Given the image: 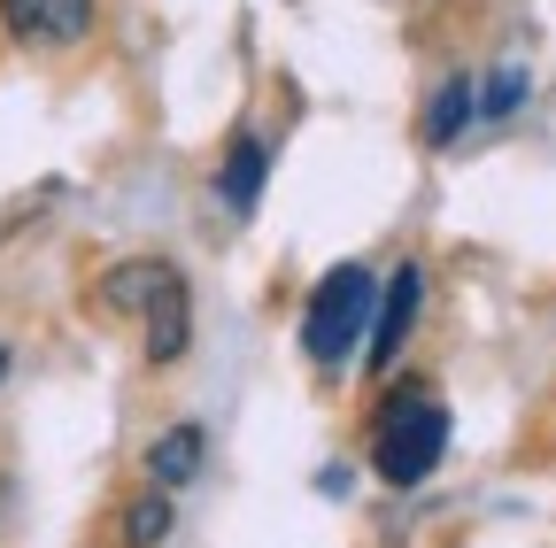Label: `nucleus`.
<instances>
[{
    "label": "nucleus",
    "instance_id": "obj_1",
    "mask_svg": "<svg viewBox=\"0 0 556 548\" xmlns=\"http://www.w3.org/2000/svg\"><path fill=\"white\" fill-rule=\"evenodd\" d=\"M101 302L124 309V317H139V356H148V371L186 364V348H193V286H186V270H178L170 255L109 263Z\"/></svg>",
    "mask_w": 556,
    "mask_h": 548
},
{
    "label": "nucleus",
    "instance_id": "obj_2",
    "mask_svg": "<svg viewBox=\"0 0 556 548\" xmlns=\"http://www.w3.org/2000/svg\"><path fill=\"white\" fill-rule=\"evenodd\" d=\"M448 456V402L433 394V379H394L371 409V471L379 487H426Z\"/></svg>",
    "mask_w": 556,
    "mask_h": 548
},
{
    "label": "nucleus",
    "instance_id": "obj_3",
    "mask_svg": "<svg viewBox=\"0 0 556 548\" xmlns=\"http://www.w3.org/2000/svg\"><path fill=\"white\" fill-rule=\"evenodd\" d=\"M371 309H379V270H364V263H332L325 279L309 286V302H302V356H309L317 371H340L348 356L364 348Z\"/></svg>",
    "mask_w": 556,
    "mask_h": 548
},
{
    "label": "nucleus",
    "instance_id": "obj_4",
    "mask_svg": "<svg viewBox=\"0 0 556 548\" xmlns=\"http://www.w3.org/2000/svg\"><path fill=\"white\" fill-rule=\"evenodd\" d=\"M417 309H426V270H417V263H394L387 279H379V309H371V332H364V364H371V371H387V364L402 356Z\"/></svg>",
    "mask_w": 556,
    "mask_h": 548
},
{
    "label": "nucleus",
    "instance_id": "obj_5",
    "mask_svg": "<svg viewBox=\"0 0 556 548\" xmlns=\"http://www.w3.org/2000/svg\"><path fill=\"white\" fill-rule=\"evenodd\" d=\"M0 24L24 47H78L101 24V0H0Z\"/></svg>",
    "mask_w": 556,
    "mask_h": 548
},
{
    "label": "nucleus",
    "instance_id": "obj_6",
    "mask_svg": "<svg viewBox=\"0 0 556 548\" xmlns=\"http://www.w3.org/2000/svg\"><path fill=\"white\" fill-rule=\"evenodd\" d=\"M201 456H208V433L193 425V418H178V425H163L155 441H148V456H139V463H148V487H193V479H201Z\"/></svg>",
    "mask_w": 556,
    "mask_h": 548
},
{
    "label": "nucleus",
    "instance_id": "obj_7",
    "mask_svg": "<svg viewBox=\"0 0 556 548\" xmlns=\"http://www.w3.org/2000/svg\"><path fill=\"white\" fill-rule=\"evenodd\" d=\"M263 186H270V140L240 131V140H232V155H225V170H217V201H225L232 217H255Z\"/></svg>",
    "mask_w": 556,
    "mask_h": 548
},
{
    "label": "nucleus",
    "instance_id": "obj_8",
    "mask_svg": "<svg viewBox=\"0 0 556 548\" xmlns=\"http://www.w3.org/2000/svg\"><path fill=\"white\" fill-rule=\"evenodd\" d=\"M178 533V502L170 487H139L124 510H116V548H163Z\"/></svg>",
    "mask_w": 556,
    "mask_h": 548
},
{
    "label": "nucleus",
    "instance_id": "obj_9",
    "mask_svg": "<svg viewBox=\"0 0 556 548\" xmlns=\"http://www.w3.org/2000/svg\"><path fill=\"white\" fill-rule=\"evenodd\" d=\"M471 116H479V86H471V78H448V86L433 93V109H426V148H448Z\"/></svg>",
    "mask_w": 556,
    "mask_h": 548
},
{
    "label": "nucleus",
    "instance_id": "obj_10",
    "mask_svg": "<svg viewBox=\"0 0 556 548\" xmlns=\"http://www.w3.org/2000/svg\"><path fill=\"white\" fill-rule=\"evenodd\" d=\"M526 109V71H495L479 86V116H518Z\"/></svg>",
    "mask_w": 556,
    "mask_h": 548
},
{
    "label": "nucleus",
    "instance_id": "obj_11",
    "mask_svg": "<svg viewBox=\"0 0 556 548\" xmlns=\"http://www.w3.org/2000/svg\"><path fill=\"white\" fill-rule=\"evenodd\" d=\"M9 379H16V340L0 332V386H9Z\"/></svg>",
    "mask_w": 556,
    "mask_h": 548
},
{
    "label": "nucleus",
    "instance_id": "obj_12",
    "mask_svg": "<svg viewBox=\"0 0 556 548\" xmlns=\"http://www.w3.org/2000/svg\"><path fill=\"white\" fill-rule=\"evenodd\" d=\"M0 518H9V479H0Z\"/></svg>",
    "mask_w": 556,
    "mask_h": 548
}]
</instances>
